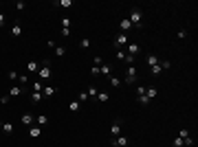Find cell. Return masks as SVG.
<instances>
[{
	"label": "cell",
	"instance_id": "83f0119b",
	"mask_svg": "<svg viewBox=\"0 0 198 147\" xmlns=\"http://www.w3.org/2000/svg\"><path fill=\"white\" fill-rule=\"evenodd\" d=\"M79 108H82V103H79L77 99H73V101H70V112H77Z\"/></svg>",
	"mask_w": 198,
	"mask_h": 147
},
{
	"label": "cell",
	"instance_id": "cb8c5ba5",
	"mask_svg": "<svg viewBox=\"0 0 198 147\" xmlns=\"http://www.w3.org/2000/svg\"><path fill=\"white\" fill-rule=\"evenodd\" d=\"M42 99H44L42 92H33V94H31V103H40Z\"/></svg>",
	"mask_w": 198,
	"mask_h": 147
},
{
	"label": "cell",
	"instance_id": "6da1fadb",
	"mask_svg": "<svg viewBox=\"0 0 198 147\" xmlns=\"http://www.w3.org/2000/svg\"><path fill=\"white\" fill-rule=\"evenodd\" d=\"M51 72H53V70H51V62L44 59V62L40 64V70L35 72V75H38V79H40V81H46L48 77H51Z\"/></svg>",
	"mask_w": 198,
	"mask_h": 147
},
{
	"label": "cell",
	"instance_id": "ffe728a7",
	"mask_svg": "<svg viewBox=\"0 0 198 147\" xmlns=\"http://www.w3.org/2000/svg\"><path fill=\"white\" fill-rule=\"evenodd\" d=\"M18 77H20V72H18V70H13V68L7 72V79H9V81H16Z\"/></svg>",
	"mask_w": 198,
	"mask_h": 147
},
{
	"label": "cell",
	"instance_id": "8fae6325",
	"mask_svg": "<svg viewBox=\"0 0 198 147\" xmlns=\"http://www.w3.org/2000/svg\"><path fill=\"white\" fill-rule=\"evenodd\" d=\"M119 29H121V33H128V31L132 29V24H130V20H128V18H123V20L119 22Z\"/></svg>",
	"mask_w": 198,
	"mask_h": 147
},
{
	"label": "cell",
	"instance_id": "52a82bcc",
	"mask_svg": "<svg viewBox=\"0 0 198 147\" xmlns=\"http://www.w3.org/2000/svg\"><path fill=\"white\" fill-rule=\"evenodd\" d=\"M55 92H57V88H55V86H44V88H42V97H44V99H51Z\"/></svg>",
	"mask_w": 198,
	"mask_h": 147
},
{
	"label": "cell",
	"instance_id": "f35d334b",
	"mask_svg": "<svg viewBox=\"0 0 198 147\" xmlns=\"http://www.w3.org/2000/svg\"><path fill=\"white\" fill-rule=\"evenodd\" d=\"M178 136H181V138H187V136H189V130H178Z\"/></svg>",
	"mask_w": 198,
	"mask_h": 147
},
{
	"label": "cell",
	"instance_id": "8992f818",
	"mask_svg": "<svg viewBox=\"0 0 198 147\" xmlns=\"http://www.w3.org/2000/svg\"><path fill=\"white\" fill-rule=\"evenodd\" d=\"M110 134H112V138H115V136H119V134H123L121 119H115V121H112V125H110Z\"/></svg>",
	"mask_w": 198,
	"mask_h": 147
},
{
	"label": "cell",
	"instance_id": "ee69618b",
	"mask_svg": "<svg viewBox=\"0 0 198 147\" xmlns=\"http://www.w3.org/2000/svg\"><path fill=\"white\" fill-rule=\"evenodd\" d=\"M5 20H7V18H5V13H0V27L5 24Z\"/></svg>",
	"mask_w": 198,
	"mask_h": 147
},
{
	"label": "cell",
	"instance_id": "b9f144b4",
	"mask_svg": "<svg viewBox=\"0 0 198 147\" xmlns=\"http://www.w3.org/2000/svg\"><path fill=\"white\" fill-rule=\"evenodd\" d=\"M178 37H181V40H185V37H187V31H185V29H181V31H178Z\"/></svg>",
	"mask_w": 198,
	"mask_h": 147
},
{
	"label": "cell",
	"instance_id": "3957f363",
	"mask_svg": "<svg viewBox=\"0 0 198 147\" xmlns=\"http://www.w3.org/2000/svg\"><path fill=\"white\" fill-rule=\"evenodd\" d=\"M128 143H130V138H128V136H123V134H119V136H115V138L110 141L112 147H128Z\"/></svg>",
	"mask_w": 198,
	"mask_h": 147
},
{
	"label": "cell",
	"instance_id": "ab89813d",
	"mask_svg": "<svg viewBox=\"0 0 198 147\" xmlns=\"http://www.w3.org/2000/svg\"><path fill=\"white\" fill-rule=\"evenodd\" d=\"M60 5H62V7H73L70 0H60Z\"/></svg>",
	"mask_w": 198,
	"mask_h": 147
},
{
	"label": "cell",
	"instance_id": "836d02e7",
	"mask_svg": "<svg viewBox=\"0 0 198 147\" xmlns=\"http://www.w3.org/2000/svg\"><path fill=\"white\" fill-rule=\"evenodd\" d=\"M101 64H104V57H99V55L92 57V66H101Z\"/></svg>",
	"mask_w": 198,
	"mask_h": 147
},
{
	"label": "cell",
	"instance_id": "d4e9b609",
	"mask_svg": "<svg viewBox=\"0 0 198 147\" xmlns=\"http://www.w3.org/2000/svg\"><path fill=\"white\" fill-rule=\"evenodd\" d=\"M77 101H79V103H86V101H88V94H86V90L77 92Z\"/></svg>",
	"mask_w": 198,
	"mask_h": 147
},
{
	"label": "cell",
	"instance_id": "9a60e30c",
	"mask_svg": "<svg viewBox=\"0 0 198 147\" xmlns=\"http://www.w3.org/2000/svg\"><path fill=\"white\" fill-rule=\"evenodd\" d=\"M46 123H48V116H46V114H38V116H35V125L44 128Z\"/></svg>",
	"mask_w": 198,
	"mask_h": 147
},
{
	"label": "cell",
	"instance_id": "f546056e",
	"mask_svg": "<svg viewBox=\"0 0 198 147\" xmlns=\"http://www.w3.org/2000/svg\"><path fill=\"white\" fill-rule=\"evenodd\" d=\"M97 92H99V90H97V86H90V88L86 90V94H88V99H90V97H97Z\"/></svg>",
	"mask_w": 198,
	"mask_h": 147
},
{
	"label": "cell",
	"instance_id": "e0dca14e",
	"mask_svg": "<svg viewBox=\"0 0 198 147\" xmlns=\"http://www.w3.org/2000/svg\"><path fill=\"white\" fill-rule=\"evenodd\" d=\"M108 99H110L108 92H97V101H99V103H106Z\"/></svg>",
	"mask_w": 198,
	"mask_h": 147
},
{
	"label": "cell",
	"instance_id": "1f68e13d",
	"mask_svg": "<svg viewBox=\"0 0 198 147\" xmlns=\"http://www.w3.org/2000/svg\"><path fill=\"white\" fill-rule=\"evenodd\" d=\"M115 55H117V59H126V51H123V48H117Z\"/></svg>",
	"mask_w": 198,
	"mask_h": 147
},
{
	"label": "cell",
	"instance_id": "484cf974",
	"mask_svg": "<svg viewBox=\"0 0 198 147\" xmlns=\"http://www.w3.org/2000/svg\"><path fill=\"white\" fill-rule=\"evenodd\" d=\"M79 48H82V51H86V48H90V40H88V37L79 40Z\"/></svg>",
	"mask_w": 198,
	"mask_h": 147
},
{
	"label": "cell",
	"instance_id": "4dcf8cb0",
	"mask_svg": "<svg viewBox=\"0 0 198 147\" xmlns=\"http://www.w3.org/2000/svg\"><path fill=\"white\" fill-rule=\"evenodd\" d=\"M172 145H174V147H185V141H183L181 136H176V138H174V143H172Z\"/></svg>",
	"mask_w": 198,
	"mask_h": 147
},
{
	"label": "cell",
	"instance_id": "7a4b0ae2",
	"mask_svg": "<svg viewBox=\"0 0 198 147\" xmlns=\"http://www.w3.org/2000/svg\"><path fill=\"white\" fill-rule=\"evenodd\" d=\"M128 20H130V24H132V27L141 29V20H143L141 9H132V11H130V15H128Z\"/></svg>",
	"mask_w": 198,
	"mask_h": 147
},
{
	"label": "cell",
	"instance_id": "603a6c76",
	"mask_svg": "<svg viewBox=\"0 0 198 147\" xmlns=\"http://www.w3.org/2000/svg\"><path fill=\"white\" fill-rule=\"evenodd\" d=\"M42 88H44V81L35 79V81H33V92H42Z\"/></svg>",
	"mask_w": 198,
	"mask_h": 147
},
{
	"label": "cell",
	"instance_id": "2e32d148",
	"mask_svg": "<svg viewBox=\"0 0 198 147\" xmlns=\"http://www.w3.org/2000/svg\"><path fill=\"white\" fill-rule=\"evenodd\" d=\"M145 64H147V66H150V68H152V66H156V64H159V57L150 53V55H147V57H145Z\"/></svg>",
	"mask_w": 198,
	"mask_h": 147
},
{
	"label": "cell",
	"instance_id": "7c38bea8",
	"mask_svg": "<svg viewBox=\"0 0 198 147\" xmlns=\"http://www.w3.org/2000/svg\"><path fill=\"white\" fill-rule=\"evenodd\" d=\"M99 72H101V75H106V77H110V75H112V66L106 62V64H101V66H99Z\"/></svg>",
	"mask_w": 198,
	"mask_h": 147
},
{
	"label": "cell",
	"instance_id": "5bb4252c",
	"mask_svg": "<svg viewBox=\"0 0 198 147\" xmlns=\"http://www.w3.org/2000/svg\"><path fill=\"white\" fill-rule=\"evenodd\" d=\"M40 134H42V128H40V125H31V128H29V136H31V138H38Z\"/></svg>",
	"mask_w": 198,
	"mask_h": 147
},
{
	"label": "cell",
	"instance_id": "30bf717a",
	"mask_svg": "<svg viewBox=\"0 0 198 147\" xmlns=\"http://www.w3.org/2000/svg\"><path fill=\"white\" fill-rule=\"evenodd\" d=\"M145 97L152 101V99H156V97H159V90H156L154 86H147V88H145Z\"/></svg>",
	"mask_w": 198,
	"mask_h": 147
},
{
	"label": "cell",
	"instance_id": "7402d4cb",
	"mask_svg": "<svg viewBox=\"0 0 198 147\" xmlns=\"http://www.w3.org/2000/svg\"><path fill=\"white\" fill-rule=\"evenodd\" d=\"M137 101H139L141 106H150V99H147L145 94H137Z\"/></svg>",
	"mask_w": 198,
	"mask_h": 147
},
{
	"label": "cell",
	"instance_id": "f1b7e54d",
	"mask_svg": "<svg viewBox=\"0 0 198 147\" xmlns=\"http://www.w3.org/2000/svg\"><path fill=\"white\" fill-rule=\"evenodd\" d=\"M60 24H62V29H70V18H66V15H64V18L60 20Z\"/></svg>",
	"mask_w": 198,
	"mask_h": 147
},
{
	"label": "cell",
	"instance_id": "7bdbcfd3",
	"mask_svg": "<svg viewBox=\"0 0 198 147\" xmlns=\"http://www.w3.org/2000/svg\"><path fill=\"white\" fill-rule=\"evenodd\" d=\"M18 79H20V81H22V84H27V81H29V75H20V77H18Z\"/></svg>",
	"mask_w": 198,
	"mask_h": 147
},
{
	"label": "cell",
	"instance_id": "74e56055",
	"mask_svg": "<svg viewBox=\"0 0 198 147\" xmlns=\"http://www.w3.org/2000/svg\"><path fill=\"white\" fill-rule=\"evenodd\" d=\"M60 35H62V37H70V29H62Z\"/></svg>",
	"mask_w": 198,
	"mask_h": 147
},
{
	"label": "cell",
	"instance_id": "8d00e7d4",
	"mask_svg": "<svg viewBox=\"0 0 198 147\" xmlns=\"http://www.w3.org/2000/svg\"><path fill=\"white\" fill-rule=\"evenodd\" d=\"M159 64H161V70H167V68H169V66H172V64H169V62H167V59H163V62H159Z\"/></svg>",
	"mask_w": 198,
	"mask_h": 147
},
{
	"label": "cell",
	"instance_id": "60d3db41",
	"mask_svg": "<svg viewBox=\"0 0 198 147\" xmlns=\"http://www.w3.org/2000/svg\"><path fill=\"white\" fill-rule=\"evenodd\" d=\"M16 7H18V11H22V9H27V5H24L22 0H20V2H16Z\"/></svg>",
	"mask_w": 198,
	"mask_h": 147
},
{
	"label": "cell",
	"instance_id": "5b68a950",
	"mask_svg": "<svg viewBox=\"0 0 198 147\" xmlns=\"http://www.w3.org/2000/svg\"><path fill=\"white\" fill-rule=\"evenodd\" d=\"M137 75H139L137 66H134V64H132V66H128V72H126V84H134V81H137Z\"/></svg>",
	"mask_w": 198,
	"mask_h": 147
},
{
	"label": "cell",
	"instance_id": "e575fe53",
	"mask_svg": "<svg viewBox=\"0 0 198 147\" xmlns=\"http://www.w3.org/2000/svg\"><path fill=\"white\" fill-rule=\"evenodd\" d=\"M159 72H161V64H156V66L150 68V75H159Z\"/></svg>",
	"mask_w": 198,
	"mask_h": 147
},
{
	"label": "cell",
	"instance_id": "d6a6232c",
	"mask_svg": "<svg viewBox=\"0 0 198 147\" xmlns=\"http://www.w3.org/2000/svg\"><path fill=\"white\" fill-rule=\"evenodd\" d=\"M110 84H112V88H119V86H121V79H119V77H112V75H110Z\"/></svg>",
	"mask_w": 198,
	"mask_h": 147
},
{
	"label": "cell",
	"instance_id": "ac0fdd59",
	"mask_svg": "<svg viewBox=\"0 0 198 147\" xmlns=\"http://www.w3.org/2000/svg\"><path fill=\"white\" fill-rule=\"evenodd\" d=\"M11 35H16V37H20V35H22V27H20L18 22L13 24V27H11Z\"/></svg>",
	"mask_w": 198,
	"mask_h": 147
},
{
	"label": "cell",
	"instance_id": "9c48e42d",
	"mask_svg": "<svg viewBox=\"0 0 198 147\" xmlns=\"http://www.w3.org/2000/svg\"><path fill=\"white\" fill-rule=\"evenodd\" d=\"M137 53H139V44H137V42H128V51H126V55L134 57Z\"/></svg>",
	"mask_w": 198,
	"mask_h": 147
},
{
	"label": "cell",
	"instance_id": "d6986e66",
	"mask_svg": "<svg viewBox=\"0 0 198 147\" xmlns=\"http://www.w3.org/2000/svg\"><path fill=\"white\" fill-rule=\"evenodd\" d=\"M20 94H22V88H20V86H11L9 97H20Z\"/></svg>",
	"mask_w": 198,
	"mask_h": 147
},
{
	"label": "cell",
	"instance_id": "ba28073f",
	"mask_svg": "<svg viewBox=\"0 0 198 147\" xmlns=\"http://www.w3.org/2000/svg\"><path fill=\"white\" fill-rule=\"evenodd\" d=\"M38 70H40V62H35V59L27 62V72L29 75H33V72H38Z\"/></svg>",
	"mask_w": 198,
	"mask_h": 147
},
{
	"label": "cell",
	"instance_id": "277c9868",
	"mask_svg": "<svg viewBox=\"0 0 198 147\" xmlns=\"http://www.w3.org/2000/svg\"><path fill=\"white\" fill-rule=\"evenodd\" d=\"M128 42H130L128 40V33H119L112 44H115V48H123V46H128Z\"/></svg>",
	"mask_w": 198,
	"mask_h": 147
},
{
	"label": "cell",
	"instance_id": "4fadbf2b",
	"mask_svg": "<svg viewBox=\"0 0 198 147\" xmlns=\"http://www.w3.org/2000/svg\"><path fill=\"white\" fill-rule=\"evenodd\" d=\"M33 121H35V116H33V114H22V125L31 128V125H33Z\"/></svg>",
	"mask_w": 198,
	"mask_h": 147
},
{
	"label": "cell",
	"instance_id": "4316f807",
	"mask_svg": "<svg viewBox=\"0 0 198 147\" xmlns=\"http://www.w3.org/2000/svg\"><path fill=\"white\" fill-rule=\"evenodd\" d=\"M53 51H55V55H57V57H64V55H66V48H64V46H55Z\"/></svg>",
	"mask_w": 198,
	"mask_h": 147
},
{
	"label": "cell",
	"instance_id": "44dd1931",
	"mask_svg": "<svg viewBox=\"0 0 198 147\" xmlns=\"http://www.w3.org/2000/svg\"><path fill=\"white\" fill-rule=\"evenodd\" d=\"M2 132H5V134H11V132H13V123H11V121L2 123Z\"/></svg>",
	"mask_w": 198,
	"mask_h": 147
},
{
	"label": "cell",
	"instance_id": "d590c367",
	"mask_svg": "<svg viewBox=\"0 0 198 147\" xmlns=\"http://www.w3.org/2000/svg\"><path fill=\"white\" fill-rule=\"evenodd\" d=\"M9 99H11L9 94H2V97H0V106H7V103H9Z\"/></svg>",
	"mask_w": 198,
	"mask_h": 147
}]
</instances>
